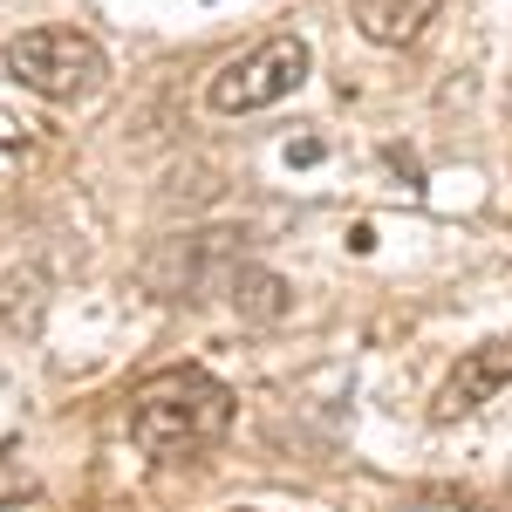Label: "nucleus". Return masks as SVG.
<instances>
[{"label": "nucleus", "mask_w": 512, "mask_h": 512, "mask_svg": "<svg viewBox=\"0 0 512 512\" xmlns=\"http://www.w3.org/2000/svg\"><path fill=\"white\" fill-rule=\"evenodd\" d=\"M0 62H7V76L21 89H35L48 103H89L110 82V55L76 28H21Z\"/></svg>", "instance_id": "nucleus-2"}, {"label": "nucleus", "mask_w": 512, "mask_h": 512, "mask_svg": "<svg viewBox=\"0 0 512 512\" xmlns=\"http://www.w3.org/2000/svg\"><path fill=\"white\" fill-rule=\"evenodd\" d=\"M308 41L301 35H267L260 48H246L239 62H226L219 76L205 82V103L219 110V117H253V110H267L280 96H294L301 82H308Z\"/></svg>", "instance_id": "nucleus-3"}, {"label": "nucleus", "mask_w": 512, "mask_h": 512, "mask_svg": "<svg viewBox=\"0 0 512 512\" xmlns=\"http://www.w3.org/2000/svg\"><path fill=\"white\" fill-rule=\"evenodd\" d=\"M233 431V390L205 369H158L151 383L130 390V437L164 465L212 451Z\"/></svg>", "instance_id": "nucleus-1"}, {"label": "nucleus", "mask_w": 512, "mask_h": 512, "mask_svg": "<svg viewBox=\"0 0 512 512\" xmlns=\"http://www.w3.org/2000/svg\"><path fill=\"white\" fill-rule=\"evenodd\" d=\"M444 0H355V28L362 41H376V48H403V41H417L431 28V14Z\"/></svg>", "instance_id": "nucleus-5"}, {"label": "nucleus", "mask_w": 512, "mask_h": 512, "mask_svg": "<svg viewBox=\"0 0 512 512\" xmlns=\"http://www.w3.org/2000/svg\"><path fill=\"white\" fill-rule=\"evenodd\" d=\"M512 383V335H499V342H485V349H472L451 376H444V390H437L431 417L437 424H451V417H472L478 403H492V396Z\"/></svg>", "instance_id": "nucleus-4"}, {"label": "nucleus", "mask_w": 512, "mask_h": 512, "mask_svg": "<svg viewBox=\"0 0 512 512\" xmlns=\"http://www.w3.org/2000/svg\"><path fill=\"white\" fill-rule=\"evenodd\" d=\"M21 492H28V472L14 465V451H0V506H7V499H21Z\"/></svg>", "instance_id": "nucleus-6"}]
</instances>
